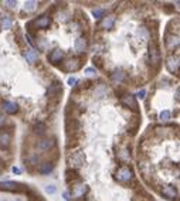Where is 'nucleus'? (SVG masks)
<instances>
[{"mask_svg":"<svg viewBox=\"0 0 180 201\" xmlns=\"http://www.w3.org/2000/svg\"><path fill=\"white\" fill-rule=\"evenodd\" d=\"M87 193H88V187H87V184H84V183H81V181L72 183V187H71V194H72V197L82 198Z\"/></svg>","mask_w":180,"mask_h":201,"instance_id":"4","label":"nucleus"},{"mask_svg":"<svg viewBox=\"0 0 180 201\" xmlns=\"http://www.w3.org/2000/svg\"><path fill=\"white\" fill-rule=\"evenodd\" d=\"M68 16H70L68 13H60L57 19H58V22H62V23H64V22H67V20H68Z\"/></svg>","mask_w":180,"mask_h":201,"instance_id":"32","label":"nucleus"},{"mask_svg":"<svg viewBox=\"0 0 180 201\" xmlns=\"http://www.w3.org/2000/svg\"><path fill=\"white\" fill-rule=\"evenodd\" d=\"M3 109L7 112V113L13 115V113H16V112L18 111V106H17V103L16 102H12V101H4L3 102Z\"/></svg>","mask_w":180,"mask_h":201,"instance_id":"22","label":"nucleus"},{"mask_svg":"<svg viewBox=\"0 0 180 201\" xmlns=\"http://www.w3.org/2000/svg\"><path fill=\"white\" fill-rule=\"evenodd\" d=\"M12 142V133L7 130H0V147L7 149Z\"/></svg>","mask_w":180,"mask_h":201,"instance_id":"10","label":"nucleus"},{"mask_svg":"<svg viewBox=\"0 0 180 201\" xmlns=\"http://www.w3.org/2000/svg\"><path fill=\"white\" fill-rule=\"evenodd\" d=\"M37 6H38V2H34V0H28V2H26V4H24V12H27V13L34 12V10L37 9Z\"/></svg>","mask_w":180,"mask_h":201,"instance_id":"26","label":"nucleus"},{"mask_svg":"<svg viewBox=\"0 0 180 201\" xmlns=\"http://www.w3.org/2000/svg\"><path fill=\"white\" fill-rule=\"evenodd\" d=\"M108 95H109V88H108V85L101 84V85H97V87L94 88V96H97V98L101 99Z\"/></svg>","mask_w":180,"mask_h":201,"instance_id":"11","label":"nucleus"},{"mask_svg":"<svg viewBox=\"0 0 180 201\" xmlns=\"http://www.w3.org/2000/svg\"><path fill=\"white\" fill-rule=\"evenodd\" d=\"M62 58H64V53H62L60 48H55L54 51H51V53L48 54V61L51 62V64H57V62H60Z\"/></svg>","mask_w":180,"mask_h":201,"instance_id":"13","label":"nucleus"},{"mask_svg":"<svg viewBox=\"0 0 180 201\" xmlns=\"http://www.w3.org/2000/svg\"><path fill=\"white\" fill-rule=\"evenodd\" d=\"M113 26H115V19L112 16H107V17H102L101 23H99V27L104 28V30H112Z\"/></svg>","mask_w":180,"mask_h":201,"instance_id":"15","label":"nucleus"},{"mask_svg":"<svg viewBox=\"0 0 180 201\" xmlns=\"http://www.w3.org/2000/svg\"><path fill=\"white\" fill-rule=\"evenodd\" d=\"M61 92H62L61 82H58V81H55V82L52 84L51 87H50V89H48V95H50V98H54V96H58Z\"/></svg>","mask_w":180,"mask_h":201,"instance_id":"18","label":"nucleus"},{"mask_svg":"<svg viewBox=\"0 0 180 201\" xmlns=\"http://www.w3.org/2000/svg\"><path fill=\"white\" fill-rule=\"evenodd\" d=\"M6 121H7V118L4 116L3 113H2V112H0V127H2L4 123H6Z\"/></svg>","mask_w":180,"mask_h":201,"instance_id":"34","label":"nucleus"},{"mask_svg":"<svg viewBox=\"0 0 180 201\" xmlns=\"http://www.w3.org/2000/svg\"><path fill=\"white\" fill-rule=\"evenodd\" d=\"M0 27L4 28V30H9L13 27V20L10 19L9 16H2L0 17Z\"/></svg>","mask_w":180,"mask_h":201,"instance_id":"23","label":"nucleus"},{"mask_svg":"<svg viewBox=\"0 0 180 201\" xmlns=\"http://www.w3.org/2000/svg\"><path fill=\"white\" fill-rule=\"evenodd\" d=\"M68 163L71 164L74 170L78 169V167H82L85 166L87 163V157H85V153L82 150H77V152H72L68 155Z\"/></svg>","mask_w":180,"mask_h":201,"instance_id":"1","label":"nucleus"},{"mask_svg":"<svg viewBox=\"0 0 180 201\" xmlns=\"http://www.w3.org/2000/svg\"><path fill=\"white\" fill-rule=\"evenodd\" d=\"M62 195H64L65 201H70V200H71V198H70V193H68V191H65V193H64V194H62Z\"/></svg>","mask_w":180,"mask_h":201,"instance_id":"39","label":"nucleus"},{"mask_svg":"<svg viewBox=\"0 0 180 201\" xmlns=\"http://www.w3.org/2000/svg\"><path fill=\"white\" fill-rule=\"evenodd\" d=\"M33 130H34V133H36V135H40V136H43L44 133L47 132V126L43 123V122H37V123L34 125Z\"/></svg>","mask_w":180,"mask_h":201,"instance_id":"24","label":"nucleus"},{"mask_svg":"<svg viewBox=\"0 0 180 201\" xmlns=\"http://www.w3.org/2000/svg\"><path fill=\"white\" fill-rule=\"evenodd\" d=\"M166 67H168V69L172 74H177V71H179V57L170 55L166 60Z\"/></svg>","mask_w":180,"mask_h":201,"instance_id":"7","label":"nucleus"},{"mask_svg":"<svg viewBox=\"0 0 180 201\" xmlns=\"http://www.w3.org/2000/svg\"><path fill=\"white\" fill-rule=\"evenodd\" d=\"M54 170V164L51 161H46V163H41L38 166V173L40 174H50Z\"/></svg>","mask_w":180,"mask_h":201,"instance_id":"20","label":"nucleus"},{"mask_svg":"<svg viewBox=\"0 0 180 201\" xmlns=\"http://www.w3.org/2000/svg\"><path fill=\"white\" fill-rule=\"evenodd\" d=\"M24 58L27 60L28 64H34V62L38 60V53H37L36 50L30 48V50H27V51H24Z\"/></svg>","mask_w":180,"mask_h":201,"instance_id":"19","label":"nucleus"},{"mask_svg":"<svg viewBox=\"0 0 180 201\" xmlns=\"http://www.w3.org/2000/svg\"><path fill=\"white\" fill-rule=\"evenodd\" d=\"M139 36H141L142 38H145V40H146V38H148V33H146V30H145V28H141V30H139Z\"/></svg>","mask_w":180,"mask_h":201,"instance_id":"35","label":"nucleus"},{"mask_svg":"<svg viewBox=\"0 0 180 201\" xmlns=\"http://www.w3.org/2000/svg\"><path fill=\"white\" fill-rule=\"evenodd\" d=\"M13 173H16V174H20V173H22V170H20L18 167H13Z\"/></svg>","mask_w":180,"mask_h":201,"instance_id":"40","label":"nucleus"},{"mask_svg":"<svg viewBox=\"0 0 180 201\" xmlns=\"http://www.w3.org/2000/svg\"><path fill=\"white\" fill-rule=\"evenodd\" d=\"M85 74L87 75H94V74H97V69L95 68H85Z\"/></svg>","mask_w":180,"mask_h":201,"instance_id":"36","label":"nucleus"},{"mask_svg":"<svg viewBox=\"0 0 180 201\" xmlns=\"http://www.w3.org/2000/svg\"><path fill=\"white\" fill-rule=\"evenodd\" d=\"M125 77H126V74L122 69H115V71L111 74V79L115 84H122L123 81H125Z\"/></svg>","mask_w":180,"mask_h":201,"instance_id":"17","label":"nucleus"},{"mask_svg":"<svg viewBox=\"0 0 180 201\" xmlns=\"http://www.w3.org/2000/svg\"><path fill=\"white\" fill-rule=\"evenodd\" d=\"M165 44L168 47V50L173 51L174 48L179 47V36H174V34H168L166 36V40H165Z\"/></svg>","mask_w":180,"mask_h":201,"instance_id":"9","label":"nucleus"},{"mask_svg":"<svg viewBox=\"0 0 180 201\" xmlns=\"http://www.w3.org/2000/svg\"><path fill=\"white\" fill-rule=\"evenodd\" d=\"M145 95H146V91L145 89H141L139 92L136 93V96H139V98H145Z\"/></svg>","mask_w":180,"mask_h":201,"instance_id":"38","label":"nucleus"},{"mask_svg":"<svg viewBox=\"0 0 180 201\" xmlns=\"http://www.w3.org/2000/svg\"><path fill=\"white\" fill-rule=\"evenodd\" d=\"M22 186V184H18V183H14V181H3L0 183V190H9V191H16L18 187Z\"/></svg>","mask_w":180,"mask_h":201,"instance_id":"21","label":"nucleus"},{"mask_svg":"<svg viewBox=\"0 0 180 201\" xmlns=\"http://www.w3.org/2000/svg\"><path fill=\"white\" fill-rule=\"evenodd\" d=\"M3 6L9 7V9H13V7L17 6V2H14V0H6V2H3Z\"/></svg>","mask_w":180,"mask_h":201,"instance_id":"30","label":"nucleus"},{"mask_svg":"<svg viewBox=\"0 0 180 201\" xmlns=\"http://www.w3.org/2000/svg\"><path fill=\"white\" fill-rule=\"evenodd\" d=\"M105 14V10L101 9V7H98V9H94L92 10V16H94L95 19H102Z\"/></svg>","mask_w":180,"mask_h":201,"instance_id":"27","label":"nucleus"},{"mask_svg":"<svg viewBox=\"0 0 180 201\" xmlns=\"http://www.w3.org/2000/svg\"><path fill=\"white\" fill-rule=\"evenodd\" d=\"M101 50H104V45H101V44H95L94 47H92V51L94 53H101Z\"/></svg>","mask_w":180,"mask_h":201,"instance_id":"33","label":"nucleus"},{"mask_svg":"<svg viewBox=\"0 0 180 201\" xmlns=\"http://www.w3.org/2000/svg\"><path fill=\"white\" fill-rule=\"evenodd\" d=\"M67 82H68V85H71V87H74V85H75V84H77V78L70 77V78H68V81H67Z\"/></svg>","mask_w":180,"mask_h":201,"instance_id":"37","label":"nucleus"},{"mask_svg":"<svg viewBox=\"0 0 180 201\" xmlns=\"http://www.w3.org/2000/svg\"><path fill=\"white\" fill-rule=\"evenodd\" d=\"M55 191H57V187L54 186V184H50V186H46V193L47 194H55Z\"/></svg>","mask_w":180,"mask_h":201,"instance_id":"29","label":"nucleus"},{"mask_svg":"<svg viewBox=\"0 0 180 201\" xmlns=\"http://www.w3.org/2000/svg\"><path fill=\"white\" fill-rule=\"evenodd\" d=\"M170 118H172L170 111H163V112H160V115H159V119L163 121V122H168Z\"/></svg>","mask_w":180,"mask_h":201,"instance_id":"28","label":"nucleus"},{"mask_svg":"<svg viewBox=\"0 0 180 201\" xmlns=\"http://www.w3.org/2000/svg\"><path fill=\"white\" fill-rule=\"evenodd\" d=\"M162 195L168 200H176L177 198V190L173 186H166L162 190Z\"/></svg>","mask_w":180,"mask_h":201,"instance_id":"14","label":"nucleus"},{"mask_svg":"<svg viewBox=\"0 0 180 201\" xmlns=\"http://www.w3.org/2000/svg\"><path fill=\"white\" fill-rule=\"evenodd\" d=\"M55 145V142H54V139H50V137H44V139H41V140H38L37 142V149H40V150H50V149L52 147V146Z\"/></svg>","mask_w":180,"mask_h":201,"instance_id":"12","label":"nucleus"},{"mask_svg":"<svg viewBox=\"0 0 180 201\" xmlns=\"http://www.w3.org/2000/svg\"><path fill=\"white\" fill-rule=\"evenodd\" d=\"M149 60L152 65L159 67V64H160V53H159V48L156 44H152L149 47Z\"/></svg>","mask_w":180,"mask_h":201,"instance_id":"6","label":"nucleus"},{"mask_svg":"<svg viewBox=\"0 0 180 201\" xmlns=\"http://www.w3.org/2000/svg\"><path fill=\"white\" fill-rule=\"evenodd\" d=\"M31 26H36L37 28H41V30H47V28L51 26V17L47 14L41 16V17H38L37 20H34V22L30 23Z\"/></svg>","mask_w":180,"mask_h":201,"instance_id":"5","label":"nucleus"},{"mask_svg":"<svg viewBox=\"0 0 180 201\" xmlns=\"http://www.w3.org/2000/svg\"><path fill=\"white\" fill-rule=\"evenodd\" d=\"M81 64H82L81 60L77 58V57H74V58L67 60V61L62 64L61 69L62 71H65V72H75V71H78V69L81 68Z\"/></svg>","mask_w":180,"mask_h":201,"instance_id":"3","label":"nucleus"},{"mask_svg":"<svg viewBox=\"0 0 180 201\" xmlns=\"http://www.w3.org/2000/svg\"><path fill=\"white\" fill-rule=\"evenodd\" d=\"M122 103L126 106V108H131L132 111H135V112L138 111L136 99H135V96L131 95V93H126V95L122 96Z\"/></svg>","mask_w":180,"mask_h":201,"instance_id":"8","label":"nucleus"},{"mask_svg":"<svg viewBox=\"0 0 180 201\" xmlns=\"http://www.w3.org/2000/svg\"><path fill=\"white\" fill-rule=\"evenodd\" d=\"M87 47H88V41H87L85 37H79L75 40V51L77 53L82 54L87 50Z\"/></svg>","mask_w":180,"mask_h":201,"instance_id":"16","label":"nucleus"},{"mask_svg":"<svg viewBox=\"0 0 180 201\" xmlns=\"http://www.w3.org/2000/svg\"><path fill=\"white\" fill-rule=\"evenodd\" d=\"M119 157L123 159L125 161H129V160H131V155H128V150H122V152L119 153Z\"/></svg>","mask_w":180,"mask_h":201,"instance_id":"31","label":"nucleus"},{"mask_svg":"<svg viewBox=\"0 0 180 201\" xmlns=\"http://www.w3.org/2000/svg\"><path fill=\"white\" fill-rule=\"evenodd\" d=\"M116 179L121 183H129L133 180V171L129 166H121L116 171Z\"/></svg>","mask_w":180,"mask_h":201,"instance_id":"2","label":"nucleus"},{"mask_svg":"<svg viewBox=\"0 0 180 201\" xmlns=\"http://www.w3.org/2000/svg\"><path fill=\"white\" fill-rule=\"evenodd\" d=\"M65 176H67L65 179H67L68 183H71V180L75 183V180L79 179V176H78V173H77V170H74V169H68V170L65 171Z\"/></svg>","mask_w":180,"mask_h":201,"instance_id":"25","label":"nucleus"}]
</instances>
